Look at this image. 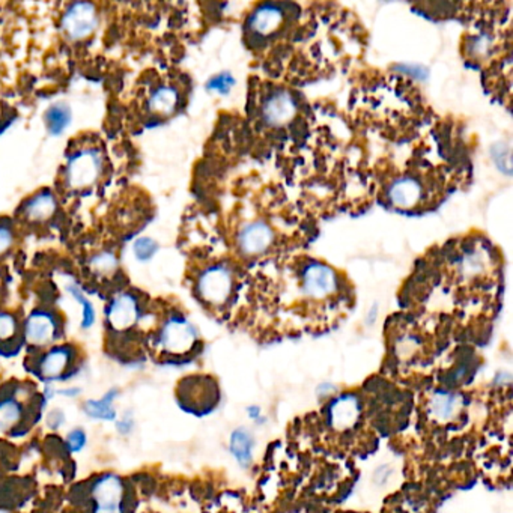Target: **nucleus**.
<instances>
[{"label":"nucleus","instance_id":"nucleus-1","mask_svg":"<svg viewBox=\"0 0 513 513\" xmlns=\"http://www.w3.org/2000/svg\"><path fill=\"white\" fill-rule=\"evenodd\" d=\"M124 482L115 473L100 476L92 486L93 513H123Z\"/></svg>","mask_w":513,"mask_h":513},{"label":"nucleus","instance_id":"nucleus-2","mask_svg":"<svg viewBox=\"0 0 513 513\" xmlns=\"http://www.w3.org/2000/svg\"><path fill=\"white\" fill-rule=\"evenodd\" d=\"M102 168L101 155L97 150H83L77 152L68 163L66 181L69 187L84 188L98 179Z\"/></svg>","mask_w":513,"mask_h":513},{"label":"nucleus","instance_id":"nucleus-3","mask_svg":"<svg viewBox=\"0 0 513 513\" xmlns=\"http://www.w3.org/2000/svg\"><path fill=\"white\" fill-rule=\"evenodd\" d=\"M197 339L196 330L184 318H170L160 333V345L170 354H186L193 348Z\"/></svg>","mask_w":513,"mask_h":513},{"label":"nucleus","instance_id":"nucleus-4","mask_svg":"<svg viewBox=\"0 0 513 513\" xmlns=\"http://www.w3.org/2000/svg\"><path fill=\"white\" fill-rule=\"evenodd\" d=\"M232 274L226 267L215 265L202 273L197 283L201 297L211 304H222L232 292Z\"/></svg>","mask_w":513,"mask_h":513},{"label":"nucleus","instance_id":"nucleus-5","mask_svg":"<svg viewBox=\"0 0 513 513\" xmlns=\"http://www.w3.org/2000/svg\"><path fill=\"white\" fill-rule=\"evenodd\" d=\"M98 17L95 6L88 2H77L68 8L62 19V28L69 38L83 39L97 29Z\"/></svg>","mask_w":513,"mask_h":513},{"label":"nucleus","instance_id":"nucleus-6","mask_svg":"<svg viewBox=\"0 0 513 513\" xmlns=\"http://www.w3.org/2000/svg\"><path fill=\"white\" fill-rule=\"evenodd\" d=\"M57 323L48 312L37 310L29 315L24 324V337L32 346H46L55 341Z\"/></svg>","mask_w":513,"mask_h":513},{"label":"nucleus","instance_id":"nucleus-7","mask_svg":"<svg viewBox=\"0 0 513 513\" xmlns=\"http://www.w3.org/2000/svg\"><path fill=\"white\" fill-rule=\"evenodd\" d=\"M138 316H141V309H138V303L132 294L118 295L107 310L109 324L119 332L136 325Z\"/></svg>","mask_w":513,"mask_h":513},{"label":"nucleus","instance_id":"nucleus-8","mask_svg":"<svg viewBox=\"0 0 513 513\" xmlns=\"http://www.w3.org/2000/svg\"><path fill=\"white\" fill-rule=\"evenodd\" d=\"M304 291L313 298H324L336 289V276L332 268L323 264H312L303 274Z\"/></svg>","mask_w":513,"mask_h":513},{"label":"nucleus","instance_id":"nucleus-9","mask_svg":"<svg viewBox=\"0 0 513 513\" xmlns=\"http://www.w3.org/2000/svg\"><path fill=\"white\" fill-rule=\"evenodd\" d=\"M73 350L69 346H56L42 355L39 361V377L46 381L62 379L69 370Z\"/></svg>","mask_w":513,"mask_h":513},{"label":"nucleus","instance_id":"nucleus-10","mask_svg":"<svg viewBox=\"0 0 513 513\" xmlns=\"http://www.w3.org/2000/svg\"><path fill=\"white\" fill-rule=\"evenodd\" d=\"M295 110V101L289 93L286 92H276L274 95L269 97L264 104V119L269 125L279 127L288 123L289 119L294 118Z\"/></svg>","mask_w":513,"mask_h":513},{"label":"nucleus","instance_id":"nucleus-11","mask_svg":"<svg viewBox=\"0 0 513 513\" xmlns=\"http://www.w3.org/2000/svg\"><path fill=\"white\" fill-rule=\"evenodd\" d=\"M273 241V232L264 223H251L240 233V247L247 255L264 253Z\"/></svg>","mask_w":513,"mask_h":513},{"label":"nucleus","instance_id":"nucleus-12","mask_svg":"<svg viewBox=\"0 0 513 513\" xmlns=\"http://www.w3.org/2000/svg\"><path fill=\"white\" fill-rule=\"evenodd\" d=\"M360 415V405L357 397L352 395H345L339 397L333 404L330 411L332 426L336 431H348L357 423Z\"/></svg>","mask_w":513,"mask_h":513},{"label":"nucleus","instance_id":"nucleus-13","mask_svg":"<svg viewBox=\"0 0 513 513\" xmlns=\"http://www.w3.org/2000/svg\"><path fill=\"white\" fill-rule=\"evenodd\" d=\"M390 201L399 208H411L420 202L422 187L419 182L411 178L397 179L390 188Z\"/></svg>","mask_w":513,"mask_h":513},{"label":"nucleus","instance_id":"nucleus-14","mask_svg":"<svg viewBox=\"0 0 513 513\" xmlns=\"http://www.w3.org/2000/svg\"><path fill=\"white\" fill-rule=\"evenodd\" d=\"M460 405V397L456 393H449V391H437L431 397L429 413L433 419L438 422H449L458 414Z\"/></svg>","mask_w":513,"mask_h":513},{"label":"nucleus","instance_id":"nucleus-15","mask_svg":"<svg viewBox=\"0 0 513 513\" xmlns=\"http://www.w3.org/2000/svg\"><path fill=\"white\" fill-rule=\"evenodd\" d=\"M282 21L283 15L279 8L274 5H264L251 15L250 28L259 35H269L277 30Z\"/></svg>","mask_w":513,"mask_h":513},{"label":"nucleus","instance_id":"nucleus-16","mask_svg":"<svg viewBox=\"0 0 513 513\" xmlns=\"http://www.w3.org/2000/svg\"><path fill=\"white\" fill-rule=\"evenodd\" d=\"M56 208H57L56 197L51 195L50 191H41V193L35 195L30 201L26 204L24 214L28 215L29 220L44 222L55 214Z\"/></svg>","mask_w":513,"mask_h":513},{"label":"nucleus","instance_id":"nucleus-17","mask_svg":"<svg viewBox=\"0 0 513 513\" xmlns=\"http://www.w3.org/2000/svg\"><path fill=\"white\" fill-rule=\"evenodd\" d=\"M118 395H119V391L116 388H111L101 399H91V401H86L83 405V411L88 414L91 419L106 420V422L115 420L116 410H115V405H113V402H115Z\"/></svg>","mask_w":513,"mask_h":513},{"label":"nucleus","instance_id":"nucleus-18","mask_svg":"<svg viewBox=\"0 0 513 513\" xmlns=\"http://www.w3.org/2000/svg\"><path fill=\"white\" fill-rule=\"evenodd\" d=\"M23 404L15 396L0 399V432H10L20 424L23 419Z\"/></svg>","mask_w":513,"mask_h":513},{"label":"nucleus","instance_id":"nucleus-19","mask_svg":"<svg viewBox=\"0 0 513 513\" xmlns=\"http://www.w3.org/2000/svg\"><path fill=\"white\" fill-rule=\"evenodd\" d=\"M179 100V95L175 88L172 86H161L156 89L150 98V109L160 115H170V113L177 109V104Z\"/></svg>","mask_w":513,"mask_h":513},{"label":"nucleus","instance_id":"nucleus-20","mask_svg":"<svg viewBox=\"0 0 513 513\" xmlns=\"http://www.w3.org/2000/svg\"><path fill=\"white\" fill-rule=\"evenodd\" d=\"M251 450H253V437H251V433L244 428L233 431L231 437V451L241 465H247L250 462Z\"/></svg>","mask_w":513,"mask_h":513},{"label":"nucleus","instance_id":"nucleus-21","mask_svg":"<svg viewBox=\"0 0 513 513\" xmlns=\"http://www.w3.org/2000/svg\"><path fill=\"white\" fill-rule=\"evenodd\" d=\"M69 120H71V111H69L66 106H62V104H56V106L50 107L46 113L47 129L53 136L62 133L68 127Z\"/></svg>","mask_w":513,"mask_h":513},{"label":"nucleus","instance_id":"nucleus-22","mask_svg":"<svg viewBox=\"0 0 513 513\" xmlns=\"http://www.w3.org/2000/svg\"><path fill=\"white\" fill-rule=\"evenodd\" d=\"M91 268L93 269L95 274L100 276H111L116 271L118 268V260L113 253H109V251H104L101 255H97L91 262Z\"/></svg>","mask_w":513,"mask_h":513},{"label":"nucleus","instance_id":"nucleus-23","mask_svg":"<svg viewBox=\"0 0 513 513\" xmlns=\"http://www.w3.org/2000/svg\"><path fill=\"white\" fill-rule=\"evenodd\" d=\"M68 291L71 292L73 297L82 304L83 307V319H82V327L83 328H91L95 323V312H93V307L92 304L89 303V300L84 297V295L80 292V289L77 288V286H69Z\"/></svg>","mask_w":513,"mask_h":513},{"label":"nucleus","instance_id":"nucleus-24","mask_svg":"<svg viewBox=\"0 0 513 513\" xmlns=\"http://www.w3.org/2000/svg\"><path fill=\"white\" fill-rule=\"evenodd\" d=\"M159 249L156 242L151 238H141L134 242V253L138 260H147L154 256Z\"/></svg>","mask_w":513,"mask_h":513},{"label":"nucleus","instance_id":"nucleus-25","mask_svg":"<svg viewBox=\"0 0 513 513\" xmlns=\"http://www.w3.org/2000/svg\"><path fill=\"white\" fill-rule=\"evenodd\" d=\"M86 442H88V435H86V432L82 428L73 429L66 435V447L69 451H73V453L82 451L86 446Z\"/></svg>","mask_w":513,"mask_h":513},{"label":"nucleus","instance_id":"nucleus-26","mask_svg":"<svg viewBox=\"0 0 513 513\" xmlns=\"http://www.w3.org/2000/svg\"><path fill=\"white\" fill-rule=\"evenodd\" d=\"M17 333V321L11 313L0 312V341H10Z\"/></svg>","mask_w":513,"mask_h":513},{"label":"nucleus","instance_id":"nucleus-27","mask_svg":"<svg viewBox=\"0 0 513 513\" xmlns=\"http://www.w3.org/2000/svg\"><path fill=\"white\" fill-rule=\"evenodd\" d=\"M232 84H233V80H232V77L229 74H220V75H217V77L213 78L210 84H208V88L214 89V91H219L220 93H226L231 89Z\"/></svg>","mask_w":513,"mask_h":513},{"label":"nucleus","instance_id":"nucleus-28","mask_svg":"<svg viewBox=\"0 0 513 513\" xmlns=\"http://www.w3.org/2000/svg\"><path fill=\"white\" fill-rule=\"evenodd\" d=\"M14 242V235L12 231L8 228V226H0V255H3L5 251H8L12 246Z\"/></svg>","mask_w":513,"mask_h":513},{"label":"nucleus","instance_id":"nucleus-29","mask_svg":"<svg viewBox=\"0 0 513 513\" xmlns=\"http://www.w3.org/2000/svg\"><path fill=\"white\" fill-rule=\"evenodd\" d=\"M116 426H118V431L123 433V435H128V433L132 432L134 428V419L132 415H124L123 420L118 422Z\"/></svg>","mask_w":513,"mask_h":513},{"label":"nucleus","instance_id":"nucleus-30","mask_svg":"<svg viewBox=\"0 0 513 513\" xmlns=\"http://www.w3.org/2000/svg\"><path fill=\"white\" fill-rule=\"evenodd\" d=\"M64 422H65V417H64V413L60 410H53L48 414V426H50V428L57 429L60 424H64Z\"/></svg>","mask_w":513,"mask_h":513}]
</instances>
